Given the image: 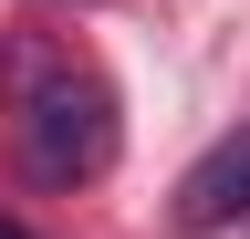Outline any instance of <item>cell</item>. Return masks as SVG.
<instances>
[{"label": "cell", "mask_w": 250, "mask_h": 239, "mask_svg": "<svg viewBox=\"0 0 250 239\" xmlns=\"http://www.w3.org/2000/svg\"><path fill=\"white\" fill-rule=\"evenodd\" d=\"M11 146L31 187H83L115 166V94L62 42H11Z\"/></svg>", "instance_id": "1"}, {"label": "cell", "mask_w": 250, "mask_h": 239, "mask_svg": "<svg viewBox=\"0 0 250 239\" xmlns=\"http://www.w3.org/2000/svg\"><path fill=\"white\" fill-rule=\"evenodd\" d=\"M229 219H250V125L219 135L208 156L177 177V229L188 239H208V229H229Z\"/></svg>", "instance_id": "2"}, {"label": "cell", "mask_w": 250, "mask_h": 239, "mask_svg": "<svg viewBox=\"0 0 250 239\" xmlns=\"http://www.w3.org/2000/svg\"><path fill=\"white\" fill-rule=\"evenodd\" d=\"M0 239H42V229H21V219H0Z\"/></svg>", "instance_id": "3"}, {"label": "cell", "mask_w": 250, "mask_h": 239, "mask_svg": "<svg viewBox=\"0 0 250 239\" xmlns=\"http://www.w3.org/2000/svg\"><path fill=\"white\" fill-rule=\"evenodd\" d=\"M83 11H94V0H83Z\"/></svg>", "instance_id": "4"}]
</instances>
